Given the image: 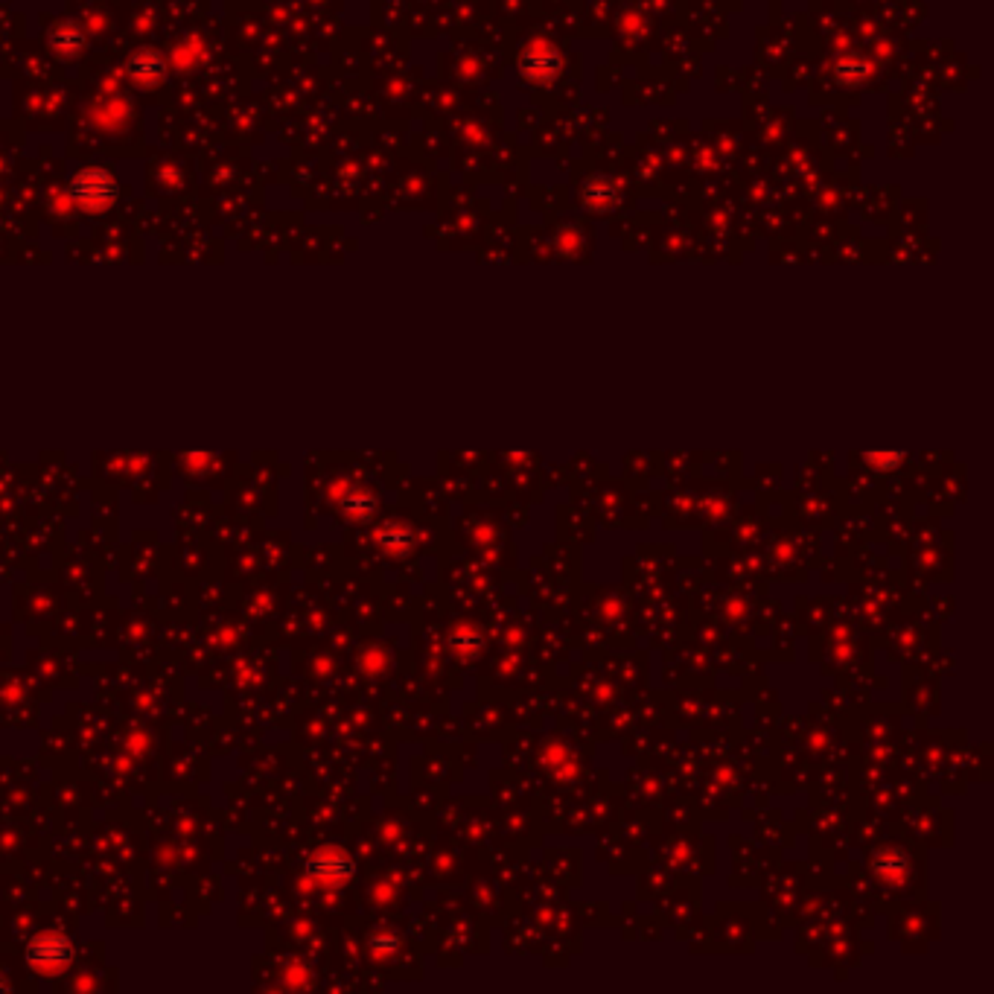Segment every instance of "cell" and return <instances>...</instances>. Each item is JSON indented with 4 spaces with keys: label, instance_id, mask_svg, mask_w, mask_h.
Segmentation results:
<instances>
[{
    "label": "cell",
    "instance_id": "obj_1",
    "mask_svg": "<svg viewBox=\"0 0 994 994\" xmlns=\"http://www.w3.org/2000/svg\"><path fill=\"white\" fill-rule=\"evenodd\" d=\"M68 202L70 205L82 207L88 213H103L105 207L114 205L120 187L114 181V175L100 167H85V170L73 172V178L68 181Z\"/></svg>",
    "mask_w": 994,
    "mask_h": 994
},
{
    "label": "cell",
    "instance_id": "obj_2",
    "mask_svg": "<svg viewBox=\"0 0 994 994\" xmlns=\"http://www.w3.org/2000/svg\"><path fill=\"white\" fill-rule=\"evenodd\" d=\"M519 73L528 82H551L560 73V53L551 44H531L519 56Z\"/></svg>",
    "mask_w": 994,
    "mask_h": 994
},
{
    "label": "cell",
    "instance_id": "obj_3",
    "mask_svg": "<svg viewBox=\"0 0 994 994\" xmlns=\"http://www.w3.org/2000/svg\"><path fill=\"white\" fill-rule=\"evenodd\" d=\"M129 76L135 85H143V88H152L158 85L164 76H167V59L158 53V50H140L129 59Z\"/></svg>",
    "mask_w": 994,
    "mask_h": 994
},
{
    "label": "cell",
    "instance_id": "obj_4",
    "mask_svg": "<svg viewBox=\"0 0 994 994\" xmlns=\"http://www.w3.org/2000/svg\"><path fill=\"white\" fill-rule=\"evenodd\" d=\"M27 957L38 968H59L70 960V948L68 942H62L59 936H41L30 945Z\"/></svg>",
    "mask_w": 994,
    "mask_h": 994
},
{
    "label": "cell",
    "instance_id": "obj_5",
    "mask_svg": "<svg viewBox=\"0 0 994 994\" xmlns=\"http://www.w3.org/2000/svg\"><path fill=\"white\" fill-rule=\"evenodd\" d=\"M50 44L59 56H79L85 50V33L79 24H56L50 33Z\"/></svg>",
    "mask_w": 994,
    "mask_h": 994
},
{
    "label": "cell",
    "instance_id": "obj_6",
    "mask_svg": "<svg viewBox=\"0 0 994 994\" xmlns=\"http://www.w3.org/2000/svg\"><path fill=\"white\" fill-rule=\"evenodd\" d=\"M616 199V187L607 178H592L586 184V190H583V202H586V207H592V210H607V207L616 205Z\"/></svg>",
    "mask_w": 994,
    "mask_h": 994
},
{
    "label": "cell",
    "instance_id": "obj_7",
    "mask_svg": "<svg viewBox=\"0 0 994 994\" xmlns=\"http://www.w3.org/2000/svg\"><path fill=\"white\" fill-rule=\"evenodd\" d=\"M309 872H315V875H321V878L333 875V878H342L344 881V878L353 872V863H350L344 855H336L330 863H327L324 857H318L315 863H309Z\"/></svg>",
    "mask_w": 994,
    "mask_h": 994
},
{
    "label": "cell",
    "instance_id": "obj_8",
    "mask_svg": "<svg viewBox=\"0 0 994 994\" xmlns=\"http://www.w3.org/2000/svg\"><path fill=\"white\" fill-rule=\"evenodd\" d=\"M866 73H869V65H866L863 59H843V62L837 65V79H840L843 85H857Z\"/></svg>",
    "mask_w": 994,
    "mask_h": 994
},
{
    "label": "cell",
    "instance_id": "obj_9",
    "mask_svg": "<svg viewBox=\"0 0 994 994\" xmlns=\"http://www.w3.org/2000/svg\"><path fill=\"white\" fill-rule=\"evenodd\" d=\"M901 452H892V449H881V452H866V461L878 470H895L901 464Z\"/></svg>",
    "mask_w": 994,
    "mask_h": 994
}]
</instances>
